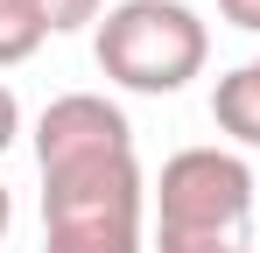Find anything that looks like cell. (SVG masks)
Masks as SVG:
<instances>
[{
	"label": "cell",
	"mask_w": 260,
	"mask_h": 253,
	"mask_svg": "<svg viewBox=\"0 0 260 253\" xmlns=\"http://www.w3.org/2000/svg\"><path fill=\"white\" fill-rule=\"evenodd\" d=\"M148 204L155 253H253V169L232 148H176Z\"/></svg>",
	"instance_id": "cell-1"
},
{
	"label": "cell",
	"mask_w": 260,
	"mask_h": 253,
	"mask_svg": "<svg viewBox=\"0 0 260 253\" xmlns=\"http://www.w3.org/2000/svg\"><path fill=\"white\" fill-rule=\"evenodd\" d=\"M43 253H148V176L134 148L43 169Z\"/></svg>",
	"instance_id": "cell-2"
},
{
	"label": "cell",
	"mask_w": 260,
	"mask_h": 253,
	"mask_svg": "<svg viewBox=\"0 0 260 253\" xmlns=\"http://www.w3.org/2000/svg\"><path fill=\"white\" fill-rule=\"evenodd\" d=\"M99 71L127 91L148 99H169L190 78H204L211 64V28L190 0H120L99 14V36H91Z\"/></svg>",
	"instance_id": "cell-3"
},
{
	"label": "cell",
	"mask_w": 260,
	"mask_h": 253,
	"mask_svg": "<svg viewBox=\"0 0 260 253\" xmlns=\"http://www.w3.org/2000/svg\"><path fill=\"white\" fill-rule=\"evenodd\" d=\"M127 148L134 126L106 91H63L36 120V169H71V162H99V155H127Z\"/></svg>",
	"instance_id": "cell-4"
},
{
	"label": "cell",
	"mask_w": 260,
	"mask_h": 253,
	"mask_svg": "<svg viewBox=\"0 0 260 253\" xmlns=\"http://www.w3.org/2000/svg\"><path fill=\"white\" fill-rule=\"evenodd\" d=\"M43 21H36V7L28 0H0V71L7 64H28L36 49H43Z\"/></svg>",
	"instance_id": "cell-5"
},
{
	"label": "cell",
	"mask_w": 260,
	"mask_h": 253,
	"mask_svg": "<svg viewBox=\"0 0 260 253\" xmlns=\"http://www.w3.org/2000/svg\"><path fill=\"white\" fill-rule=\"evenodd\" d=\"M28 7H36V21L49 36H71V28H85V21L106 14V0H28Z\"/></svg>",
	"instance_id": "cell-6"
},
{
	"label": "cell",
	"mask_w": 260,
	"mask_h": 253,
	"mask_svg": "<svg viewBox=\"0 0 260 253\" xmlns=\"http://www.w3.org/2000/svg\"><path fill=\"white\" fill-rule=\"evenodd\" d=\"M14 134H21V99H14V91L0 84V155L14 148Z\"/></svg>",
	"instance_id": "cell-7"
},
{
	"label": "cell",
	"mask_w": 260,
	"mask_h": 253,
	"mask_svg": "<svg viewBox=\"0 0 260 253\" xmlns=\"http://www.w3.org/2000/svg\"><path fill=\"white\" fill-rule=\"evenodd\" d=\"M218 14H225L232 28H246V36H260V0H218Z\"/></svg>",
	"instance_id": "cell-8"
},
{
	"label": "cell",
	"mask_w": 260,
	"mask_h": 253,
	"mask_svg": "<svg viewBox=\"0 0 260 253\" xmlns=\"http://www.w3.org/2000/svg\"><path fill=\"white\" fill-rule=\"evenodd\" d=\"M7 225H14V197H7V183H0V239H7Z\"/></svg>",
	"instance_id": "cell-9"
},
{
	"label": "cell",
	"mask_w": 260,
	"mask_h": 253,
	"mask_svg": "<svg viewBox=\"0 0 260 253\" xmlns=\"http://www.w3.org/2000/svg\"><path fill=\"white\" fill-rule=\"evenodd\" d=\"M253 71H260V56H253Z\"/></svg>",
	"instance_id": "cell-10"
}]
</instances>
